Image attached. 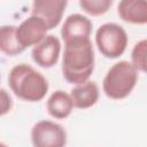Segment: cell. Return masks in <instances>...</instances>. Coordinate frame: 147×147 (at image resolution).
<instances>
[{
    "mask_svg": "<svg viewBox=\"0 0 147 147\" xmlns=\"http://www.w3.org/2000/svg\"><path fill=\"white\" fill-rule=\"evenodd\" d=\"M94 49L91 39L64 42L62 56L63 78L74 85L90 80L94 70Z\"/></svg>",
    "mask_w": 147,
    "mask_h": 147,
    "instance_id": "1",
    "label": "cell"
},
{
    "mask_svg": "<svg viewBox=\"0 0 147 147\" xmlns=\"http://www.w3.org/2000/svg\"><path fill=\"white\" fill-rule=\"evenodd\" d=\"M8 85L18 99L28 102L42 100L49 87L46 77L26 63H18L10 69Z\"/></svg>",
    "mask_w": 147,
    "mask_h": 147,
    "instance_id": "2",
    "label": "cell"
},
{
    "mask_svg": "<svg viewBox=\"0 0 147 147\" xmlns=\"http://www.w3.org/2000/svg\"><path fill=\"white\" fill-rule=\"evenodd\" d=\"M138 70L129 61H119L113 64L102 82L103 93L113 100H122L131 94L138 83Z\"/></svg>",
    "mask_w": 147,
    "mask_h": 147,
    "instance_id": "3",
    "label": "cell"
},
{
    "mask_svg": "<svg viewBox=\"0 0 147 147\" xmlns=\"http://www.w3.org/2000/svg\"><path fill=\"white\" fill-rule=\"evenodd\" d=\"M127 33L116 23H105L95 32V44L99 52L108 59L119 57L127 46Z\"/></svg>",
    "mask_w": 147,
    "mask_h": 147,
    "instance_id": "4",
    "label": "cell"
},
{
    "mask_svg": "<svg viewBox=\"0 0 147 147\" xmlns=\"http://www.w3.org/2000/svg\"><path fill=\"white\" fill-rule=\"evenodd\" d=\"M31 141L33 147H65L67 132L62 125L42 119L32 126Z\"/></svg>",
    "mask_w": 147,
    "mask_h": 147,
    "instance_id": "5",
    "label": "cell"
},
{
    "mask_svg": "<svg viewBox=\"0 0 147 147\" xmlns=\"http://www.w3.org/2000/svg\"><path fill=\"white\" fill-rule=\"evenodd\" d=\"M47 31L48 28L42 20L30 15L16 28V37L20 45L26 49L42 41L47 36Z\"/></svg>",
    "mask_w": 147,
    "mask_h": 147,
    "instance_id": "6",
    "label": "cell"
},
{
    "mask_svg": "<svg viewBox=\"0 0 147 147\" xmlns=\"http://www.w3.org/2000/svg\"><path fill=\"white\" fill-rule=\"evenodd\" d=\"M68 1L65 0H41L34 1L31 6V15L42 20L48 30L56 28L64 14Z\"/></svg>",
    "mask_w": 147,
    "mask_h": 147,
    "instance_id": "7",
    "label": "cell"
},
{
    "mask_svg": "<svg viewBox=\"0 0 147 147\" xmlns=\"http://www.w3.org/2000/svg\"><path fill=\"white\" fill-rule=\"evenodd\" d=\"M60 53V39L54 34H47L42 41L32 47L31 56L37 65L41 68H52L57 63Z\"/></svg>",
    "mask_w": 147,
    "mask_h": 147,
    "instance_id": "8",
    "label": "cell"
},
{
    "mask_svg": "<svg viewBox=\"0 0 147 147\" xmlns=\"http://www.w3.org/2000/svg\"><path fill=\"white\" fill-rule=\"evenodd\" d=\"M92 28L93 24L88 17L82 14H71L65 18L61 28V37L64 42L90 39Z\"/></svg>",
    "mask_w": 147,
    "mask_h": 147,
    "instance_id": "9",
    "label": "cell"
},
{
    "mask_svg": "<svg viewBox=\"0 0 147 147\" xmlns=\"http://www.w3.org/2000/svg\"><path fill=\"white\" fill-rule=\"evenodd\" d=\"M119 18L131 24H147V0H122L117 5Z\"/></svg>",
    "mask_w": 147,
    "mask_h": 147,
    "instance_id": "10",
    "label": "cell"
},
{
    "mask_svg": "<svg viewBox=\"0 0 147 147\" xmlns=\"http://www.w3.org/2000/svg\"><path fill=\"white\" fill-rule=\"evenodd\" d=\"M99 95V86L93 80H87L83 84L75 85L70 91L74 106L78 109H87L93 107L98 102Z\"/></svg>",
    "mask_w": 147,
    "mask_h": 147,
    "instance_id": "11",
    "label": "cell"
},
{
    "mask_svg": "<svg viewBox=\"0 0 147 147\" xmlns=\"http://www.w3.org/2000/svg\"><path fill=\"white\" fill-rule=\"evenodd\" d=\"M75 106L70 93L62 90L54 91L47 99L46 109L47 113L55 119H64L71 115Z\"/></svg>",
    "mask_w": 147,
    "mask_h": 147,
    "instance_id": "12",
    "label": "cell"
},
{
    "mask_svg": "<svg viewBox=\"0 0 147 147\" xmlns=\"http://www.w3.org/2000/svg\"><path fill=\"white\" fill-rule=\"evenodd\" d=\"M16 28L15 25H2L0 29V49L8 56H15L25 51L17 40Z\"/></svg>",
    "mask_w": 147,
    "mask_h": 147,
    "instance_id": "13",
    "label": "cell"
},
{
    "mask_svg": "<svg viewBox=\"0 0 147 147\" xmlns=\"http://www.w3.org/2000/svg\"><path fill=\"white\" fill-rule=\"evenodd\" d=\"M131 63L138 71L147 74V39L139 40L131 51Z\"/></svg>",
    "mask_w": 147,
    "mask_h": 147,
    "instance_id": "14",
    "label": "cell"
},
{
    "mask_svg": "<svg viewBox=\"0 0 147 147\" xmlns=\"http://www.w3.org/2000/svg\"><path fill=\"white\" fill-rule=\"evenodd\" d=\"M79 7L91 16H100L106 14L113 5L111 0H80Z\"/></svg>",
    "mask_w": 147,
    "mask_h": 147,
    "instance_id": "15",
    "label": "cell"
},
{
    "mask_svg": "<svg viewBox=\"0 0 147 147\" xmlns=\"http://www.w3.org/2000/svg\"><path fill=\"white\" fill-rule=\"evenodd\" d=\"M13 106V100L10 95L7 93L5 88H1V115H6L8 111H10Z\"/></svg>",
    "mask_w": 147,
    "mask_h": 147,
    "instance_id": "16",
    "label": "cell"
},
{
    "mask_svg": "<svg viewBox=\"0 0 147 147\" xmlns=\"http://www.w3.org/2000/svg\"><path fill=\"white\" fill-rule=\"evenodd\" d=\"M0 147H7V145H5L3 142H1V144H0Z\"/></svg>",
    "mask_w": 147,
    "mask_h": 147,
    "instance_id": "17",
    "label": "cell"
}]
</instances>
